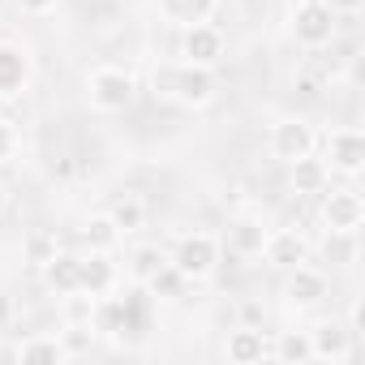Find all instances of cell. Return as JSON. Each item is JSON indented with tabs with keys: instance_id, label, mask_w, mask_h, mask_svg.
<instances>
[{
	"instance_id": "7a4b0ae2",
	"label": "cell",
	"mask_w": 365,
	"mask_h": 365,
	"mask_svg": "<svg viewBox=\"0 0 365 365\" xmlns=\"http://www.w3.org/2000/svg\"><path fill=\"white\" fill-rule=\"evenodd\" d=\"M86 95H91V103L99 112H125L133 103V95H138V82H133V73H125L116 65H103V69L91 73Z\"/></svg>"
},
{
	"instance_id": "d4e9b609",
	"label": "cell",
	"mask_w": 365,
	"mask_h": 365,
	"mask_svg": "<svg viewBox=\"0 0 365 365\" xmlns=\"http://www.w3.org/2000/svg\"><path fill=\"white\" fill-rule=\"evenodd\" d=\"M91 314H95V297L91 292H69L65 297V322L69 327H91Z\"/></svg>"
},
{
	"instance_id": "3957f363",
	"label": "cell",
	"mask_w": 365,
	"mask_h": 365,
	"mask_svg": "<svg viewBox=\"0 0 365 365\" xmlns=\"http://www.w3.org/2000/svg\"><path fill=\"white\" fill-rule=\"evenodd\" d=\"M168 262L185 275V279H207L215 271V262H220V241L211 232H190V237L176 241V250H172Z\"/></svg>"
},
{
	"instance_id": "ac0fdd59",
	"label": "cell",
	"mask_w": 365,
	"mask_h": 365,
	"mask_svg": "<svg viewBox=\"0 0 365 365\" xmlns=\"http://www.w3.org/2000/svg\"><path fill=\"white\" fill-rule=\"evenodd\" d=\"M14 356L26 361V365H61V361H69L61 335H35V339H22V344L14 348Z\"/></svg>"
},
{
	"instance_id": "83f0119b",
	"label": "cell",
	"mask_w": 365,
	"mask_h": 365,
	"mask_svg": "<svg viewBox=\"0 0 365 365\" xmlns=\"http://www.w3.org/2000/svg\"><path fill=\"white\" fill-rule=\"evenodd\" d=\"M327 258L352 262V258H356V232H331V237H327Z\"/></svg>"
},
{
	"instance_id": "8fae6325",
	"label": "cell",
	"mask_w": 365,
	"mask_h": 365,
	"mask_svg": "<svg viewBox=\"0 0 365 365\" xmlns=\"http://www.w3.org/2000/svg\"><path fill=\"white\" fill-rule=\"evenodd\" d=\"M31 82V56L18 43H0V99H18Z\"/></svg>"
},
{
	"instance_id": "f546056e",
	"label": "cell",
	"mask_w": 365,
	"mask_h": 365,
	"mask_svg": "<svg viewBox=\"0 0 365 365\" xmlns=\"http://www.w3.org/2000/svg\"><path fill=\"white\" fill-rule=\"evenodd\" d=\"M14 146H18V138H14V125H5V120H0V163H5V159L14 155Z\"/></svg>"
},
{
	"instance_id": "30bf717a",
	"label": "cell",
	"mask_w": 365,
	"mask_h": 365,
	"mask_svg": "<svg viewBox=\"0 0 365 365\" xmlns=\"http://www.w3.org/2000/svg\"><path fill=\"white\" fill-rule=\"evenodd\" d=\"M309 344H314V361H335V365H344L348 356H352V327H344V322H318L314 331H309Z\"/></svg>"
},
{
	"instance_id": "7c38bea8",
	"label": "cell",
	"mask_w": 365,
	"mask_h": 365,
	"mask_svg": "<svg viewBox=\"0 0 365 365\" xmlns=\"http://www.w3.org/2000/svg\"><path fill=\"white\" fill-rule=\"evenodd\" d=\"M78 288H82V292H91V297L112 292V288H116V262H112L103 250L82 254V262H78Z\"/></svg>"
},
{
	"instance_id": "603a6c76",
	"label": "cell",
	"mask_w": 365,
	"mask_h": 365,
	"mask_svg": "<svg viewBox=\"0 0 365 365\" xmlns=\"http://www.w3.org/2000/svg\"><path fill=\"white\" fill-rule=\"evenodd\" d=\"M108 215H112V224H116V228H120V237H125V232H138V228L146 224V202H142L138 194H125V198H116V202H112V211H108Z\"/></svg>"
},
{
	"instance_id": "6da1fadb",
	"label": "cell",
	"mask_w": 365,
	"mask_h": 365,
	"mask_svg": "<svg viewBox=\"0 0 365 365\" xmlns=\"http://www.w3.org/2000/svg\"><path fill=\"white\" fill-rule=\"evenodd\" d=\"M150 91L180 103V108H202L215 99V73L207 65H185V61H176V65H155L150 73Z\"/></svg>"
},
{
	"instance_id": "d6a6232c",
	"label": "cell",
	"mask_w": 365,
	"mask_h": 365,
	"mask_svg": "<svg viewBox=\"0 0 365 365\" xmlns=\"http://www.w3.org/2000/svg\"><path fill=\"white\" fill-rule=\"evenodd\" d=\"M327 5H331L335 14H356V9H361V0H327Z\"/></svg>"
},
{
	"instance_id": "cb8c5ba5",
	"label": "cell",
	"mask_w": 365,
	"mask_h": 365,
	"mask_svg": "<svg viewBox=\"0 0 365 365\" xmlns=\"http://www.w3.org/2000/svg\"><path fill=\"white\" fill-rule=\"evenodd\" d=\"M82 241H86V250H103V254H112V245L120 241V228L112 224V215H91L86 228H82Z\"/></svg>"
},
{
	"instance_id": "e0dca14e",
	"label": "cell",
	"mask_w": 365,
	"mask_h": 365,
	"mask_svg": "<svg viewBox=\"0 0 365 365\" xmlns=\"http://www.w3.org/2000/svg\"><path fill=\"white\" fill-rule=\"evenodd\" d=\"M262 241H267V224L254 220V215H241L228 224V250L241 254V258H258L262 254Z\"/></svg>"
},
{
	"instance_id": "52a82bcc",
	"label": "cell",
	"mask_w": 365,
	"mask_h": 365,
	"mask_svg": "<svg viewBox=\"0 0 365 365\" xmlns=\"http://www.w3.org/2000/svg\"><path fill=\"white\" fill-rule=\"evenodd\" d=\"M322 224H327L331 232H356V228L365 224V202H361V194H352V190H331V194L322 198Z\"/></svg>"
},
{
	"instance_id": "9a60e30c",
	"label": "cell",
	"mask_w": 365,
	"mask_h": 365,
	"mask_svg": "<svg viewBox=\"0 0 365 365\" xmlns=\"http://www.w3.org/2000/svg\"><path fill=\"white\" fill-rule=\"evenodd\" d=\"M267 356H271V344H267L262 327H237V331L228 335V361H237V365H258V361H267Z\"/></svg>"
},
{
	"instance_id": "ba28073f",
	"label": "cell",
	"mask_w": 365,
	"mask_h": 365,
	"mask_svg": "<svg viewBox=\"0 0 365 365\" xmlns=\"http://www.w3.org/2000/svg\"><path fill=\"white\" fill-rule=\"evenodd\" d=\"M258 258H267V262L279 267V271H292V267L309 262V241H305L301 232H292V228H279V232H267Z\"/></svg>"
},
{
	"instance_id": "4316f807",
	"label": "cell",
	"mask_w": 365,
	"mask_h": 365,
	"mask_svg": "<svg viewBox=\"0 0 365 365\" xmlns=\"http://www.w3.org/2000/svg\"><path fill=\"white\" fill-rule=\"evenodd\" d=\"M22 250H26V262H31V267H43V262L56 254V237H52V232H31Z\"/></svg>"
},
{
	"instance_id": "5b68a950",
	"label": "cell",
	"mask_w": 365,
	"mask_h": 365,
	"mask_svg": "<svg viewBox=\"0 0 365 365\" xmlns=\"http://www.w3.org/2000/svg\"><path fill=\"white\" fill-rule=\"evenodd\" d=\"M180 61L215 69L224 61V35H220V26H211V22L180 26Z\"/></svg>"
},
{
	"instance_id": "7402d4cb",
	"label": "cell",
	"mask_w": 365,
	"mask_h": 365,
	"mask_svg": "<svg viewBox=\"0 0 365 365\" xmlns=\"http://www.w3.org/2000/svg\"><path fill=\"white\" fill-rule=\"evenodd\" d=\"M271 356H279V361H288V365H305V361H314L309 331H279V339H275Z\"/></svg>"
},
{
	"instance_id": "8992f818",
	"label": "cell",
	"mask_w": 365,
	"mask_h": 365,
	"mask_svg": "<svg viewBox=\"0 0 365 365\" xmlns=\"http://www.w3.org/2000/svg\"><path fill=\"white\" fill-rule=\"evenodd\" d=\"M327 159H331L327 168L356 176L365 168V133L361 129H331L327 133Z\"/></svg>"
},
{
	"instance_id": "4dcf8cb0",
	"label": "cell",
	"mask_w": 365,
	"mask_h": 365,
	"mask_svg": "<svg viewBox=\"0 0 365 365\" xmlns=\"http://www.w3.org/2000/svg\"><path fill=\"white\" fill-rule=\"evenodd\" d=\"M241 327H262V305L258 301H245L241 305Z\"/></svg>"
},
{
	"instance_id": "5bb4252c",
	"label": "cell",
	"mask_w": 365,
	"mask_h": 365,
	"mask_svg": "<svg viewBox=\"0 0 365 365\" xmlns=\"http://www.w3.org/2000/svg\"><path fill=\"white\" fill-rule=\"evenodd\" d=\"M284 297H288L292 305H318V301L327 297V275L301 262V267H292V271H288V284H284Z\"/></svg>"
},
{
	"instance_id": "44dd1931",
	"label": "cell",
	"mask_w": 365,
	"mask_h": 365,
	"mask_svg": "<svg viewBox=\"0 0 365 365\" xmlns=\"http://www.w3.org/2000/svg\"><path fill=\"white\" fill-rule=\"evenodd\" d=\"M91 331L95 335H120L125 331V309H120V297H95V314H91Z\"/></svg>"
},
{
	"instance_id": "4fadbf2b",
	"label": "cell",
	"mask_w": 365,
	"mask_h": 365,
	"mask_svg": "<svg viewBox=\"0 0 365 365\" xmlns=\"http://www.w3.org/2000/svg\"><path fill=\"white\" fill-rule=\"evenodd\" d=\"M288 180H292L297 194L314 198V194H327V185H331V168H327V159H314V150H309V155H301V159L288 163Z\"/></svg>"
},
{
	"instance_id": "ffe728a7",
	"label": "cell",
	"mask_w": 365,
	"mask_h": 365,
	"mask_svg": "<svg viewBox=\"0 0 365 365\" xmlns=\"http://www.w3.org/2000/svg\"><path fill=\"white\" fill-rule=\"evenodd\" d=\"M163 267H168V254H163L159 245H138V250L129 254V279L142 284V288H146Z\"/></svg>"
},
{
	"instance_id": "484cf974",
	"label": "cell",
	"mask_w": 365,
	"mask_h": 365,
	"mask_svg": "<svg viewBox=\"0 0 365 365\" xmlns=\"http://www.w3.org/2000/svg\"><path fill=\"white\" fill-rule=\"evenodd\" d=\"M185 284H190V279L180 275V271H176L172 262H168V267H163V271H159V275H155V279L146 284V292H150L155 301H159V297H180V288H185Z\"/></svg>"
},
{
	"instance_id": "d6986e66",
	"label": "cell",
	"mask_w": 365,
	"mask_h": 365,
	"mask_svg": "<svg viewBox=\"0 0 365 365\" xmlns=\"http://www.w3.org/2000/svg\"><path fill=\"white\" fill-rule=\"evenodd\" d=\"M220 0H159V14L176 26H194V22H207L215 14Z\"/></svg>"
},
{
	"instance_id": "1f68e13d",
	"label": "cell",
	"mask_w": 365,
	"mask_h": 365,
	"mask_svg": "<svg viewBox=\"0 0 365 365\" xmlns=\"http://www.w3.org/2000/svg\"><path fill=\"white\" fill-rule=\"evenodd\" d=\"M18 5H22L26 14H48V9L56 5V0H18Z\"/></svg>"
},
{
	"instance_id": "e575fe53",
	"label": "cell",
	"mask_w": 365,
	"mask_h": 365,
	"mask_svg": "<svg viewBox=\"0 0 365 365\" xmlns=\"http://www.w3.org/2000/svg\"><path fill=\"white\" fill-rule=\"evenodd\" d=\"M5 202H9V194H5V185H0V215H5Z\"/></svg>"
},
{
	"instance_id": "836d02e7",
	"label": "cell",
	"mask_w": 365,
	"mask_h": 365,
	"mask_svg": "<svg viewBox=\"0 0 365 365\" xmlns=\"http://www.w3.org/2000/svg\"><path fill=\"white\" fill-rule=\"evenodd\" d=\"M9 318H14V301L0 297V327H9Z\"/></svg>"
},
{
	"instance_id": "f1b7e54d",
	"label": "cell",
	"mask_w": 365,
	"mask_h": 365,
	"mask_svg": "<svg viewBox=\"0 0 365 365\" xmlns=\"http://www.w3.org/2000/svg\"><path fill=\"white\" fill-rule=\"evenodd\" d=\"M91 339H95V331H91V327H69V322H65V335H61V344H65V352H69V356L86 352V348H91Z\"/></svg>"
},
{
	"instance_id": "9c48e42d",
	"label": "cell",
	"mask_w": 365,
	"mask_h": 365,
	"mask_svg": "<svg viewBox=\"0 0 365 365\" xmlns=\"http://www.w3.org/2000/svg\"><path fill=\"white\" fill-rule=\"evenodd\" d=\"M309 150H314V129H309L305 120L288 116V120H279V125L271 129V155H275L279 163H292V159H301V155H309Z\"/></svg>"
},
{
	"instance_id": "277c9868",
	"label": "cell",
	"mask_w": 365,
	"mask_h": 365,
	"mask_svg": "<svg viewBox=\"0 0 365 365\" xmlns=\"http://www.w3.org/2000/svg\"><path fill=\"white\" fill-rule=\"evenodd\" d=\"M292 35L305 48L331 43L335 39V9L327 5V0H301V5L292 9Z\"/></svg>"
},
{
	"instance_id": "2e32d148",
	"label": "cell",
	"mask_w": 365,
	"mask_h": 365,
	"mask_svg": "<svg viewBox=\"0 0 365 365\" xmlns=\"http://www.w3.org/2000/svg\"><path fill=\"white\" fill-rule=\"evenodd\" d=\"M78 262H82V254H52L39 271H43V284H48V292H56V297H69V292H78Z\"/></svg>"
}]
</instances>
